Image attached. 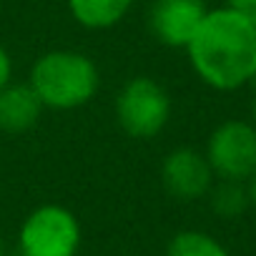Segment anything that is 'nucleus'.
Here are the masks:
<instances>
[{"label": "nucleus", "instance_id": "ddd939ff", "mask_svg": "<svg viewBox=\"0 0 256 256\" xmlns=\"http://www.w3.org/2000/svg\"><path fill=\"white\" fill-rule=\"evenodd\" d=\"M228 8L244 13L246 18H251L256 23V0H228Z\"/></svg>", "mask_w": 256, "mask_h": 256}, {"label": "nucleus", "instance_id": "4468645a", "mask_svg": "<svg viewBox=\"0 0 256 256\" xmlns=\"http://www.w3.org/2000/svg\"><path fill=\"white\" fill-rule=\"evenodd\" d=\"M246 194H248V201L256 206V174L248 178V188H246Z\"/></svg>", "mask_w": 256, "mask_h": 256}, {"label": "nucleus", "instance_id": "9b49d317", "mask_svg": "<svg viewBox=\"0 0 256 256\" xmlns=\"http://www.w3.org/2000/svg\"><path fill=\"white\" fill-rule=\"evenodd\" d=\"M211 208L218 216H238L248 206V194L238 181H221L218 186H211Z\"/></svg>", "mask_w": 256, "mask_h": 256}, {"label": "nucleus", "instance_id": "9d476101", "mask_svg": "<svg viewBox=\"0 0 256 256\" xmlns=\"http://www.w3.org/2000/svg\"><path fill=\"white\" fill-rule=\"evenodd\" d=\"M166 256H228V251L204 231H178L168 241Z\"/></svg>", "mask_w": 256, "mask_h": 256}, {"label": "nucleus", "instance_id": "7ed1b4c3", "mask_svg": "<svg viewBox=\"0 0 256 256\" xmlns=\"http://www.w3.org/2000/svg\"><path fill=\"white\" fill-rule=\"evenodd\" d=\"M171 118V98L161 83L148 76L131 78L116 98V120L131 138L158 136Z\"/></svg>", "mask_w": 256, "mask_h": 256}, {"label": "nucleus", "instance_id": "dca6fc26", "mask_svg": "<svg viewBox=\"0 0 256 256\" xmlns=\"http://www.w3.org/2000/svg\"><path fill=\"white\" fill-rule=\"evenodd\" d=\"M254 83H256V78H254ZM254 118H256V96H254Z\"/></svg>", "mask_w": 256, "mask_h": 256}, {"label": "nucleus", "instance_id": "6e6552de", "mask_svg": "<svg viewBox=\"0 0 256 256\" xmlns=\"http://www.w3.org/2000/svg\"><path fill=\"white\" fill-rule=\"evenodd\" d=\"M43 103L30 83H8L0 90V131L26 134L38 123Z\"/></svg>", "mask_w": 256, "mask_h": 256}, {"label": "nucleus", "instance_id": "f03ea898", "mask_svg": "<svg viewBox=\"0 0 256 256\" xmlns=\"http://www.w3.org/2000/svg\"><path fill=\"white\" fill-rule=\"evenodd\" d=\"M28 83L43 108L73 110L93 100L100 86V73L86 53L48 50L33 63Z\"/></svg>", "mask_w": 256, "mask_h": 256}, {"label": "nucleus", "instance_id": "2eb2a0df", "mask_svg": "<svg viewBox=\"0 0 256 256\" xmlns=\"http://www.w3.org/2000/svg\"><path fill=\"white\" fill-rule=\"evenodd\" d=\"M0 256H6V241H3V236H0Z\"/></svg>", "mask_w": 256, "mask_h": 256}, {"label": "nucleus", "instance_id": "f3484780", "mask_svg": "<svg viewBox=\"0 0 256 256\" xmlns=\"http://www.w3.org/2000/svg\"><path fill=\"white\" fill-rule=\"evenodd\" d=\"M204 3H206V0H204Z\"/></svg>", "mask_w": 256, "mask_h": 256}, {"label": "nucleus", "instance_id": "0eeeda50", "mask_svg": "<svg viewBox=\"0 0 256 256\" xmlns=\"http://www.w3.org/2000/svg\"><path fill=\"white\" fill-rule=\"evenodd\" d=\"M161 181L168 196L178 201H196L211 191L214 171L204 154L194 148H176L161 164Z\"/></svg>", "mask_w": 256, "mask_h": 256}, {"label": "nucleus", "instance_id": "f257e3e1", "mask_svg": "<svg viewBox=\"0 0 256 256\" xmlns=\"http://www.w3.org/2000/svg\"><path fill=\"white\" fill-rule=\"evenodd\" d=\"M186 50L196 76L216 90L256 78V23L234 8L208 10Z\"/></svg>", "mask_w": 256, "mask_h": 256}, {"label": "nucleus", "instance_id": "1a4fd4ad", "mask_svg": "<svg viewBox=\"0 0 256 256\" xmlns=\"http://www.w3.org/2000/svg\"><path fill=\"white\" fill-rule=\"evenodd\" d=\"M66 3L73 20L88 30L113 28L134 8V0H66Z\"/></svg>", "mask_w": 256, "mask_h": 256}, {"label": "nucleus", "instance_id": "f8f14e48", "mask_svg": "<svg viewBox=\"0 0 256 256\" xmlns=\"http://www.w3.org/2000/svg\"><path fill=\"white\" fill-rule=\"evenodd\" d=\"M10 76H13V60H10L8 50L0 46V90L10 83Z\"/></svg>", "mask_w": 256, "mask_h": 256}, {"label": "nucleus", "instance_id": "20e7f679", "mask_svg": "<svg viewBox=\"0 0 256 256\" xmlns=\"http://www.w3.org/2000/svg\"><path fill=\"white\" fill-rule=\"evenodd\" d=\"M80 246V224L73 211L58 204H43L33 208L20 231V256H76Z\"/></svg>", "mask_w": 256, "mask_h": 256}, {"label": "nucleus", "instance_id": "39448f33", "mask_svg": "<svg viewBox=\"0 0 256 256\" xmlns=\"http://www.w3.org/2000/svg\"><path fill=\"white\" fill-rule=\"evenodd\" d=\"M206 161L221 181H248L256 174V128L246 120H226L208 138Z\"/></svg>", "mask_w": 256, "mask_h": 256}, {"label": "nucleus", "instance_id": "423d86ee", "mask_svg": "<svg viewBox=\"0 0 256 256\" xmlns=\"http://www.w3.org/2000/svg\"><path fill=\"white\" fill-rule=\"evenodd\" d=\"M206 13L204 0H156L148 10V28L158 43L186 48Z\"/></svg>", "mask_w": 256, "mask_h": 256}]
</instances>
